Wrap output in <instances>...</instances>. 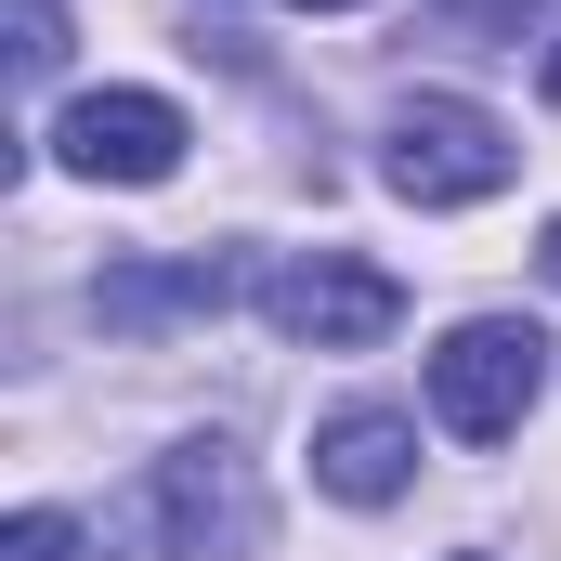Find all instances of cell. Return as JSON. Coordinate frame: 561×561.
<instances>
[{
	"instance_id": "cell-3",
	"label": "cell",
	"mask_w": 561,
	"mask_h": 561,
	"mask_svg": "<svg viewBox=\"0 0 561 561\" xmlns=\"http://www.w3.org/2000/svg\"><path fill=\"white\" fill-rule=\"evenodd\" d=\"M536 392H549V340L523 313H470L431 353V419L457 431V444H510V431L536 419Z\"/></svg>"
},
{
	"instance_id": "cell-11",
	"label": "cell",
	"mask_w": 561,
	"mask_h": 561,
	"mask_svg": "<svg viewBox=\"0 0 561 561\" xmlns=\"http://www.w3.org/2000/svg\"><path fill=\"white\" fill-rule=\"evenodd\" d=\"M549 105H561V39H549Z\"/></svg>"
},
{
	"instance_id": "cell-1",
	"label": "cell",
	"mask_w": 561,
	"mask_h": 561,
	"mask_svg": "<svg viewBox=\"0 0 561 561\" xmlns=\"http://www.w3.org/2000/svg\"><path fill=\"white\" fill-rule=\"evenodd\" d=\"M262 523H275V510H262V470H249L222 431H196V444H170L131 496L105 510V549L118 561H249Z\"/></svg>"
},
{
	"instance_id": "cell-5",
	"label": "cell",
	"mask_w": 561,
	"mask_h": 561,
	"mask_svg": "<svg viewBox=\"0 0 561 561\" xmlns=\"http://www.w3.org/2000/svg\"><path fill=\"white\" fill-rule=\"evenodd\" d=\"M183 105L170 92H79L66 118H53V170H79V183H170L183 170Z\"/></svg>"
},
{
	"instance_id": "cell-12",
	"label": "cell",
	"mask_w": 561,
	"mask_h": 561,
	"mask_svg": "<svg viewBox=\"0 0 561 561\" xmlns=\"http://www.w3.org/2000/svg\"><path fill=\"white\" fill-rule=\"evenodd\" d=\"M300 13H353V0H300Z\"/></svg>"
},
{
	"instance_id": "cell-10",
	"label": "cell",
	"mask_w": 561,
	"mask_h": 561,
	"mask_svg": "<svg viewBox=\"0 0 561 561\" xmlns=\"http://www.w3.org/2000/svg\"><path fill=\"white\" fill-rule=\"evenodd\" d=\"M536 262H549V287H561V222H549V236H536Z\"/></svg>"
},
{
	"instance_id": "cell-7",
	"label": "cell",
	"mask_w": 561,
	"mask_h": 561,
	"mask_svg": "<svg viewBox=\"0 0 561 561\" xmlns=\"http://www.w3.org/2000/svg\"><path fill=\"white\" fill-rule=\"evenodd\" d=\"M313 483H327L340 510H392V496L419 483V419H405V405H340V419L313 431Z\"/></svg>"
},
{
	"instance_id": "cell-9",
	"label": "cell",
	"mask_w": 561,
	"mask_h": 561,
	"mask_svg": "<svg viewBox=\"0 0 561 561\" xmlns=\"http://www.w3.org/2000/svg\"><path fill=\"white\" fill-rule=\"evenodd\" d=\"M0 561H79V523L66 510H13L0 523Z\"/></svg>"
},
{
	"instance_id": "cell-8",
	"label": "cell",
	"mask_w": 561,
	"mask_h": 561,
	"mask_svg": "<svg viewBox=\"0 0 561 561\" xmlns=\"http://www.w3.org/2000/svg\"><path fill=\"white\" fill-rule=\"evenodd\" d=\"M0 26H13V66H26V79H53V66H66V13H53V0H13Z\"/></svg>"
},
{
	"instance_id": "cell-6",
	"label": "cell",
	"mask_w": 561,
	"mask_h": 561,
	"mask_svg": "<svg viewBox=\"0 0 561 561\" xmlns=\"http://www.w3.org/2000/svg\"><path fill=\"white\" fill-rule=\"evenodd\" d=\"M236 262L222 249H183V262H105L92 275V313L118 327V340H157V327H209V313H236Z\"/></svg>"
},
{
	"instance_id": "cell-4",
	"label": "cell",
	"mask_w": 561,
	"mask_h": 561,
	"mask_svg": "<svg viewBox=\"0 0 561 561\" xmlns=\"http://www.w3.org/2000/svg\"><path fill=\"white\" fill-rule=\"evenodd\" d=\"M262 313H275V340H300V353H379L405 327V287L379 275V262H353V249H300V262L262 275Z\"/></svg>"
},
{
	"instance_id": "cell-2",
	"label": "cell",
	"mask_w": 561,
	"mask_h": 561,
	"mask_svg": "<svg viewBox=\"0 0 561 561\" xmlns=\"http://www.w3.org/2000/svg\"><path fill=\"white\" fill-rule=\"evenodd\" d=\"M510 170H523V144L470 92H405L392 131H379V183L405 209H483V196H510Z\"/></svg>"
}]
</instances>
